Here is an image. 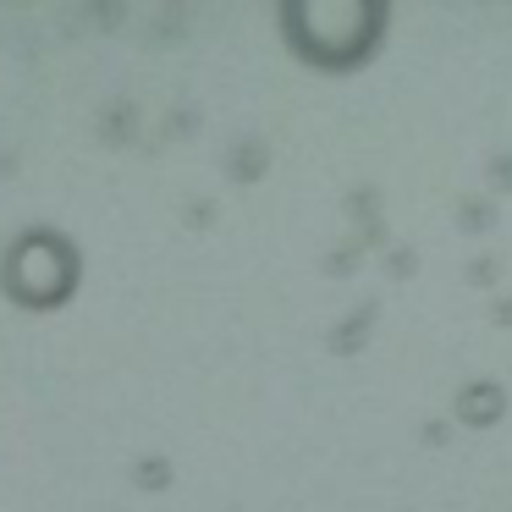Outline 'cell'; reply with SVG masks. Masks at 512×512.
I'll use <instances>...</instances> for the list:
<instances>
[{"instance_id": "1", "label": "cell", "mask_w": 512, "mask_h": 512, "mask_svg": "<svg viewBox=\"0 0 512 512\" xmlns=\"http://www.w3.org/2000/svg\"><path fill=\"white\" fill-rule=\"evenodd\" d=\"M287 50L314 72H358L380 56L391 34V6L380 0H287L276 12Z\"/></svg>"}, {"instance_id": "2", "label": "cell", "mask_w": 512, "mask_h": 512, "mask_svg": "<svg viewBox=\"0 0 512 512\" xmlns=\"http://www.w3.org/2000/svg\"><path fill=\"white\" fill-rule=\"evenodd\" d=\"M78 276H83L78 248L61 232H50V226L23 232L6 248V265H0V287H6L12 303H23V309H61L78 292Z\"/></svg>"}, {"instance_id": "3", "label": "cell", "mask_w": 512, "mask_h": 512, "mask_svg": "<svg viewBox=\"0 0 512 512\" xmlns=\"http://www.w3.org/2000/svg\"><path fill=\"white\" fill-rule=\"evenodd\" d=\"M452 419L463 424V430H496V424L507 419V386H501V380H468L452 397Z\"/></svg>"}, {"instance_id": "4", "label": "cell", "mask_w": 512, "mask_h": 512, "mask_svg": "<svg viewBox=\"0 0 512 512\" xmlns=\"http://www.w3.org/2000/svg\"><path fill=\"white\" fill-rule=\"evenodd\" d=\"M369 325H375V314H369V303L353 314V325H336V336H331V347L336 353H358V342L369 336Z\"/></svg>"}]
</instances>
